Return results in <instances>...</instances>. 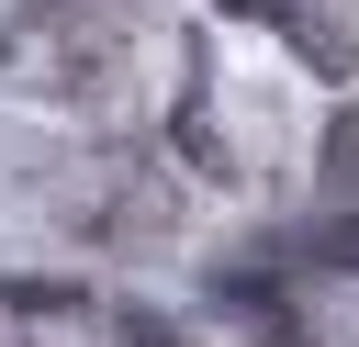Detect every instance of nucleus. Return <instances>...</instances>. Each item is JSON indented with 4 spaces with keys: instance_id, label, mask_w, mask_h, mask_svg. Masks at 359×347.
I'll return each instance as SVG.
<instances>
[{
    "instance_id": "obj_1",
    "label": "nucleus",
    "mask_w": 359,
    "mask_h": 347,
    "mask_svg": "<svg viewBox=\"0 0 359 347\" xmlns=\"http://www.w3.org/2000/svg\"><path fill=\"white\" fill-rule=\"evenodd\" d=\"M348 168H359V123H337V179H348Z\"/></svg>"
}]
</instances>
